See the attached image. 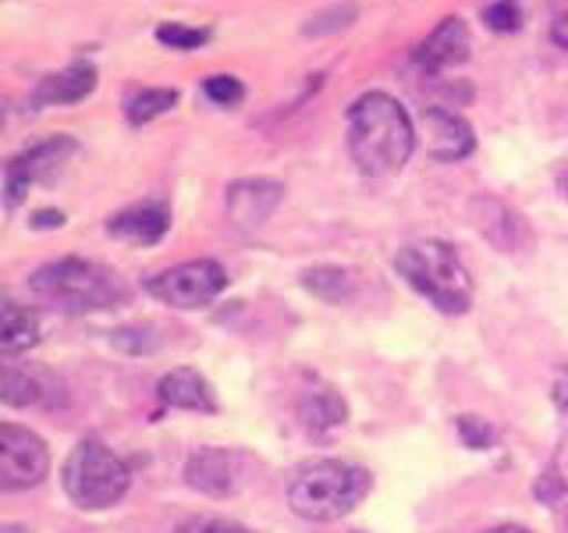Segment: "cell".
Returning a JSON list of instances; mask_svg holds the SVG:
<instances>
[{
    "mask_svg": "<svg viewBox=\"0 0 568 533\" xmlns=\"http://www.w3.org/2000/svg\"><path fill=\"white\" fill-rule=\"evenodd\" d=\"M348 153L366 178H390L398 174L416 150V129L405 107L373 89L348 103L345 114Z\"/></svg>",
    "mask_w": 568,
    "mask_h": 533,
    "instance_id": "obj_1",
    "label": "cell"
},
{
    "mask_svg": "<svg viewBox=\"0 0 568 533\" xmlns=\"http://www.w3.org/2000/svg\"><path fill=\"white\" fill-rule=\"evenodd\" d=\"M373 480L363 466L342 459H313L302 462L288 484V505L310 523H337L363 505Z\"/></svg>",
    "mask_w": 568,
    "mask_h": 533,
    "instance_id": "obj_2",
    "label": "cell"
},
{
    "mask_svg": "<svg viewBox=\"0 0 568 533\" xmlns=\"http://www.w3.org/2000/svg\"><path fill=\"white\" fill-rule=\"evenodd\" d=\"M32 295L58 306L68 313H93V310H111L129 299V284H124L111 266L82 257H64L53 260L32 274L29 281Z\"/></svg>",
    "mask_w": 568,
    "mask_h": 533,
    "instance_id": "obj_3",
    "label": "cell"
},
{
    "mask_svg": "<svg viewBox=\"0 0 568 533\" xmlns=\"http://www.w3.org/2000/svg\"><path fill=\"white\" fill-rule=\"evenodd\" d=\"M395 271L413 284L419 295L430 299L440 313L458 316L473 306V278L448 242L423 239V242L402 245L395 257Z\"/></svg>",
    "mask_w": 568,
    "mask_h": 533,
    "instance_id": "obj_4",
    "label": "cell"
},
{
    "mask_svg": "<svg viewBox=\"0 0 568 533\" xmlns=\"http://www.w3.org/2000/svg\"><path fill=\"white\" fill-rule=\"evenodd\" d=\"M61 480H64L68 497L79 509L100 512V509H111L121 502L124 491L132 484V473L103 441L85 438L71 449L64 470H61Z\"/></svg>",
    "mask_w": 568,
    "mask_h": 533,
    "instance_id": "obj_5",
    "label": "cell"
},
{
    "mask_svg": "<svg viewBox=\"0 0 568 533\" xmlns=\"http://www.w3.org/2000/svg\"><path fill=\"white\" fill-rule=\"evenodd\" d=\"M224 284H227V274L221 263L189 260V263H178L171 271H160L156 278H150L146 292L160 302H168V306L200 310L224 292Z\"/></svg>",
    "mask_w": 568,
    "mask_h": 533,
    "instance_id": "obj_6",
    "label": "cell"
},
{
    "mask_svg": "<svg viewBox=\"0 0 568 533\" xmlns=\"http://www.w3.org/2000/svg\"><path fill=\"white\" fill-rule=\"evenodd\" d=\"M47 473H50L47 444L18 423L0 426V487L26 491L43 484Z\"/></svg>",
    "mask_w": 568,
    "mask_h": 533,
    "instance_id": "obj_7",
    "label": "cell"
},
{
    "mask_svg": "<svg viewBox=\"0 0 568 533\" xmlns=\"http://www.w3.org/2000/svg\"><path fill=\"white\" fill-rule=\"evenodd\" d=\"M75 153V139L68 135H53L47 142H36V147H29L26 153H18L11 164L4 168V200H8V210H14L18 203L26 200V192L40 182V178L53 174L64 157Z\"/></svg>",
    "mask_w": 568,
    "mask_h": 533,
    "instance_id": "obj_8",
    "label": "cell"
},
{
    "mask_svg": "<svg viewBox=\"0 0 568 533\" xmlns=\"http://www.w3.org/2000/svg\"><path fill=\"white\" fill-rule=\"evenodd\" d=\"M419 129H423V147L434 160H462L476 147V135L469 121L448 111V107H423L419 111Z\"/></svg>",
    "mask_w": 568,
    "mask_h": 533,
    "instance_id": "obj_9",
    "label": "cell"
},
{
    "mask_svg": "<svg viewBox=\"0 0 568 533\" xmlns=\"http://www.w3.org/2000/svg\"><path fill=\"white\" fill-rule=\"evenodd\" d=\"M281 200H284V189L277 182H271V178H248V182H235L227 189L224 207H227L231 224L242 231H253L271 221V213L277 210Z\"/></svg>",
    "mask_w": 568,
    "mask_h": 533,
    "instance_id": "obj_10",
    "label": "cell"
},
{
    "mask_svg": "<svg viewBox=\"0 0 568 533\" xmlns=\"http://www.w3.org/2000/svg\"><path fill=\"white\" fill-rule=\"evenodd\" d=\"M469 47H473L469 26L462 22L458 14H452V18H444V22L419 43L416 61H419L423 71H444V68H455V64L466 61Z\"/></svg>",
    "mask_w": 568,
    "mask_h": 533,
    "instance_id": "obj_11",
    "label": "cell"
},
{
    "mask_svg": "<svg viewBox=\"0 0 568 533\" xmlns=\"http://www.w3.org/2000/svg\"><path fill=\"white\" fill-rule=\"evenodd\" d=\"M168 228H171V210L160 200L129 207L106 221V231H111L114 239L132 242V245H153L168 235Z\"/></svg>",
    "mask_w": 568,
    "mask_h": 533,
    "instance_id": "obj_12",
    "label": "cell"
},
{
    "mask_svg": "<svg viewBox=\"0 0 568 533\" xmlns=\"http://www.w3.org/2000/svg\"><path fill=\"white\" fill-rule=\"evenodd\" d=\"M160 402L171 409H189V413H217V395H213L210 381L200 370L192 366H178L171 373H164L156 384Z\"/></svg>",
    "mask_w": 568,
    "mask_h": 533,
    "instance_id": "obj_13",
    "label": "cell"
},
{
    "mask_svg": "<svg viewBox=\"0 0 568 533\" xmlns=\"http://www.w3.org/2000/svg\"><path fill=\"white\" fill-rule=\"evenodd\" d=\"M97 89V68L89 61H75L61 71L47 76L40 86H36L32 103L36 107H53V103H79Z\"/></svg>",
    "mask_w": 568,
    "mask_h": 533,
    "instance_id": "obj_14",
    "label": "cell"
},
{
    "mask_svg": "<svg viewBox=\"0 0 568 533\" xmlns=\"http://www.w3.org/2000/svg\"><path fill=\"white\" fill-rule=\"evenodd\" d=\"M185 480L210 497H224L235 487V459L224 449H200L185 466Z\"/></svg>",
    "mask_w": 568,
    "mask_h": 533,
    "instance_id": "obj_15",
    "label": "cell"
},
{
    "mask_svg": "<svg viewBox=\"0 0 568 533\" xmlns=\"http://www.w3.org/2000/svg\"><path fill=\"white\" fill-rule=\"evenodd\" d=\"M345 416H348V409L334 388H310L306 395L298 399V420L310 434L337 431V426L345 423Z\"/></svg>",
    "mask_w": 568,
    "mask_h": 533,
    "instance_id": "obj_16",
    "label": "cell"
},
{
    "mask_svg": "<svg viewBox=\"0 0 568 533\" xmlns=\"http://www.w3.org/2000/svg\"><path fill=\"white\" fill-rule=\"evenodd\" d=\"M40 342V320L29 306H18V302H4L0 306V352L18 355Z\"/></svg>",
    "mask_w": 568,
    "mask_h": 533,
    "instance_id": "obj_17",
    "label": "cell"
},
{
    "mask_svg": "<svg viewBox=\"0 0 568 533\" xmlns=\"http://www.w3.org/2000/svg\"><path fill=\"white\" fill-rule=\"evenodd\" d=\"M302 284L327 302H345L355 292V278L348 271H342V266H316V271H306Z\"/></svg>",
    "mask_w": 568,
    "mask_h": 533,
    "instance_id": "obj_18",
    "label": "cell"
},
{
    "mask_svg": "<svg viewBox=\"0 0 568 533\" xmlns=\"http://www.w3.org/2000/svg\"><path fill=\"white\" fill-rule=\"evenodd\" d=\"M178 103V89H135V93L124 100V114L132 124H146L160 118L164 111Z\"/></svg>",
    "mask_w": 568,
    "mask_h": 533,
    "instance_id": "obj_19",
    "label": "cell"
},
{
    "mask_svg": "<svg viewBox=\"0 0 568 533\" xmlns=\"http://www.w3.org/2000/svg\"><path fill=\"white\" fill-rule=\"evenodd\" d=\"M0 399H4L8 405H36L43 399V388L36 378H29V373L14 370L11 363L4 366V378H0Z\"/></svg>",
    "mask_w": 568,
    "mask_h": 533,
    "instance_id": "obj_20",
    "label": "cell"
},
{
    "mask_svg": "<svg viewBox=\"0 0 568 533\" xmlns=\"http://www.w3.org/2000/svg\"><path fill=\"white\" fill-rule=\"evenodd\" d=\"M355 14H359V8L355 4H334L327 11H316L306 26H302V32L306 36H334V32H342L355 22Z\"/></svg>",
    "mask_w": 568,
    "mask_h": 533,
    "instance_id": "obj_21",
    "label": "cell"
},
{
    "mask_svg": "<svg viewBox=\"0 0 568 533\" xmlns=\"http://www.w3.org/2000/svg\"><path fill=\"white\" fill-rule=\"evenodd\" d=\"M156 40L171 47V50H192L206 43V32L203 29H189V26H178V22H164L156 29Z\"/></svg>",
    "mask_w": 568,
    "mask_h": 533,
    "instance_id": "obj_22",
    "label": "cell"
},
{
    "mask_svg": "<svg viewBox=\"0 0 568 533\" xmlns=\"http://www.w3.org/2000/svg\"><path fill=\"white\" fill-rule=\"evenodd\" d=\"M203 93L213 100V103H221V107H235L242 97H245V86L235 79V76H210L203 82Z\"/></svg>",
    "mask_w": 568,
    "mask_h": 533,
    "instance_id": "obj_23",
    "label": "cell"
},
{
    "mask_svg": "<svg viewBox=\"0 0 568 533\" xmlns=\"http://www.w3.org/2000/svg\"><path fill=\"white\" fill-rule=\"evenodd\" d=\"M458 438L469 444V449H490L497 441V431L479 416H458Z\"/></svg>",
    "mask_w": 568,
    "mask_h": 533,
    "instance_id": "obj_24",
    "label": "cell"
},
{
    "mask_svg": "<svg viewBox=\"0 0 568 533\" xmlns=\"http://www.w3.org/2000/svg\"><path fill=\"white\" fill-rule=\"evenodd\" d=\"M484 22L494 32H515V29H519V22H523V11H519L515 0H497V4H490L484 11Z\"/></svg>",
    "mask_w": 568,
    "mask_h": 533,
    "instance_id": "obj_25",
    "label": "cell"
},
{
    "mask_svg": "<svg viewBox=\"0 0 568 533\" xmlns=\"http://www.w3.org/2000/svg\"><path fill=\"white\" fill-rule=\"evenodd\" d=\"M174 533H248L245 526L231 520H213V515H200V520H185Z\"/></svg>",
    "mask_w": 568,
    "mask_h": 533,
    "instance_id": "obj_26",
    "label": "cell"
},
{
    "mask_svg": "<svg viewBox=\"0 0 568 533\" xmlns=\"http://www.w3.org/2000/svg\"><path fill=\"white\" fill-rule=\"evenodd\" d=\"M64 224V213L61 210H40L32 218V228H61Z\"/></svg>",
    "mask_w": 568,
    "mask_h": 533,
    "instance_id": "obj_27",
    "label": "cell"
},
{
    "mask_svg": "<svg viewBox=\"0 0 568 533\" xmlns=\"http://www.w3.org/2000/svg\"><path fill=\"white\" fill-rule=\"evenodd\" d=\"M555 402H558L561 413H568V370H561L555 378Z\"/></svg>",
    "mask_w": 568,
    "mask_h": 533,
    "instance_id": "obj_28",
    "label": "cell"
},
{
    "mask_svg": "<svg viewBox=\"0 0 568 533\" xmlns=\"http://www.w3.org/2000/svg\"><path fill=\"white\" fill-rule=\"evenodd\" d=\"M550 36H555V43L568 50V11H561L555 18V26H550Z\"/></svg>",
    "mask_w": 568,
    "mask_h": 533,
    "instance_id": "obj_29",
    "label": "cell"
},
{
    "mask_svg": "<svg viewBox=\"0 0 568 533\" xmlns=\"http://www.w3.org/2000/svg\"><path fill=\"white\" fill-rule=\"evenodd\" d=\"M487 533H529L526 526H497V530H487Z\"/></svg>",
    "mask_w": 568,
    "mask_h": 533,
    "instance_id": "obj_30",
    "label": "cell"
},
{
    "mask_svg": "<svg viewBox=\"0 0 568 533\" xmlns=\"http://www.w3.org/2000/svg\"><path fill=\"white\" fill-rule=\"evenodd\" d=\"M561 189H565V195H568V174L561 178Z\"/></svg>",
    "mask_w": 568,
    "mask_h": 533,
    "instance_id": "obj_31",
    "label": "cell"
}]
</instances>
